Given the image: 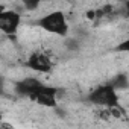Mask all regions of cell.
Returning <instances> with one entry per match:
<instances>
[{
    "label": "cell",
    "mask_w": 129,
    "mask_h": 129,
    "mask_svg": "<svg viewBox=\"0 0 129 129\" xmlns=\"http://www.w3.org/2000/svg\"><path fill=\"white\" fill-rule=\"evenodd\" d=\"M44 84L38 79V78H24V79H20V81H17L15 84H14V91H15V94L17 96H20V97H32L34 96V93L40 88V87H43Z\"/></svg>",
    "instance_id": "cell-6"
},
{
    "label": "cell",
    "mask_w": 129,
    "mask_h": 129,
    "mask_svg": "<svg viewBox=\"0 0 129 129\" xmlns=\"http://www.w3.org/2000/svg\"><path fill=\"white\" fill-rule=\"evenodd\" d=\"M109 84L118 91V90H126L127 87H129V78L126 76V75H123V73H120V75H117L115 78H112L111 81H109Z\"/></svg>",
    "instance_id": "cell-7"
},
{
    "label": "cell",
    "mask_w": 129,
    "mask_h": 129,
    "mask_svg": "<svg viewBox=\"0 0 129 129\" xmlns=\"http://www.w3.org/2000/svg\"><path fill=\"white\" fill-rule=\"evenodd\" d=\"M58 93H59V90L56 87L43 85L34 93L30 100H34V102H37V103H40L43 106H47V108H56V105H58Z\"/></svg>",
    "instance_id": "cell-4"
},
{
    "label": "cell",
    "mask_w": 129,
    "mask_h": 129,
    "mask_svg": "<svg viewBox=\"0 0 129 129\" xmlns=\"http://www.w3.org/2000/svg\"><path fill=\"white\" fill-rule=\"evenodd\" d=\"M115 50H117V52H127V53H129V38L124 40V41H121V43L115 47Z\"/></svg>",
    "instance_id": "cell-9"
},
{
    "label": "cell",
    "mask_w": 129,
    "mask_h": 129,
    "mask_svg": "<svg viewBox=\"0 0 129 129\" xmlns=\"http://www.w3.org/2000/svg\"><path fill=\"white\" fill-rule=\"evenodd\" d=\"M21 24V15L15 9L0 11V30L5 35H15Z\"/></svg>",
    "instance_id": "cell-3"
},
{
    "label": "cell",
    "mask_w": 129,
    "mask_h": 129,
    "mask_svg": "<svg viewBox=\"0 0 129 129\" xmlns=\"http://www.w3.org/2000/svg\"><path fill=\"white\" fill-rule=\"evenodd\" d=\"M43 0H21V3H23V8L26 11H37L40 8Z\"/></svg>",
    "instance_id": "cell-8"
},
{
    "label": "cell",
    "mask_w": 129,
    "mask_h": 129,
    "mask_svg": "<svg viewBox=\"0 0 129 129\" xmlns=\"http://www.w3.org/2000/svg\"><path fill=\"white\" fill-rule=\"evenodd\" d=\"M40 27L52 35L58 37H67L69 35V21L62 11H52L46 15H43L38 21Z\"/></svg>",
    "instance_id": "cell-1"
},
{
    "label": "cell",
    "mask_w": 129,
    "mask_h": 129,
    "mask_svg": "<svg viewBox=\"0 0 129 129\" xmlns=\"http://www.w3.org/2000/svg\"><path fill=\"white\" fill-rule=\"evenodd\" d=\"M66 44H67V49H70V50H78L79 49V41L78 40H69Z\"/></svg>",
    "instance_id": "cell-10"
},
{
    "label": "cell",
    "mask_w": 129,
    "mask_h": 129,
    "mask_svg": "<svg viewBox=\"0 0 129 129\" xmlns=\"http://www.w3.org/2000/svg\"><path fill=\"white\" fill-rule=\"evenodd\" d=\"M88 102L97 106H105L109 109L118 108V94L117 90L108 82L103 85H99L88 94Z\"/></svg>",
    "instance_id": "cell-2"
},
{
    "label": "cell",
    "mask_w": 129,
    "mask_h": 129,
    "mask_svg": "<svg viewBox=\"0 0 129 129\" xmlns=\"http://www.w3.org/2000/svg\"><path fill=\"white\" fill-rule=\"evenodd\" d=\"M0 127H9V129H14L12 124H8V123H5V121H3V123H0Z\"/></svg>",
    "instance_id": "cell-12"
},
{
    "label": "cell",
    "mask_w": 129,
    "mask_h": 129,
    "mask_svg": "<svg viewBox=\"0 0 129 129\" xmlns=\"http://www.w3.org/2000/svg\"><path fill=\"white\" fill-rule=\"evenodd\" d=\"M124 11H126V17L129 18V0H126V3H124Z\"/></svg>",
    "instance_id": "cell-11"
},
{
    "label": "cell",
    "mask_w": 129,
    "mask_h": 129,
    "mask_svg": "<svg viewBox=\"0 0 129 129\" xmlns=\"http://www.w3.org/2000/svg\"><path fill=\"white\" fill-rule=\"evenodd\" d=\"M26 66L37 72V73H49L52 72L53 69V62L50 59V56L47 53H43V52H34L30 53V56L27 58L26 61Z\"/></svg>",
    "instance_id": "cell-5"
}]
</instances>
